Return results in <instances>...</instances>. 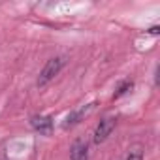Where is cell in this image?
<instances>
[{
    "instance_id": "5b68a950",
    "label": "cell",
    "mask_w": 160,
    "mask_h": 160,
    "mask_svg": "<svg viewBox=\"0 0 160 160\" xmlns=\"http://www.w3.org/2000/svg\"><path fill=\"white\" fill-rule=\"evenodd\" d=\"M92 106L94 104H89V106H83V108H79V109H75V111H72L68 117H66V122H64V128H70V126H73V124H77L79 121H81L91 109H92Z\"/></svg>"
},
{
    "instance_id": "52a82bcc",
    "label": "cell",
    "mask_w": 160,
    "mask_h": 160,
    "mask_svg": "<svg viewBox=\"0 0 160 160\" xmlns=\"http://www.w3.org/2000/svg\"><path fill=\"white\" fill-rule=\"evenodd\" d=\"M126 160H143V152L139 149H134V151H130V154L126 156Z\"/></svg>"
},
{
    "instance_id": "6da1fadb",
    "label": "cell",
    "mask_w": 160,
    "mask_h": 160,
    "mask_svg": "<svg viewBox=\"0 0 160 160\" xmlns=\"http://www.w3.org/2000/svg\"><path fill=\"white\" fill-rule=\"evenodd\" d=\"M62 64H64V60H62L60 57H55V58L47 60V64H45V66H43V70L40 72V77H38V85H40V87L47 85V83L51 81V79L55 77V75H58V72H60Z\"/></svg>"
},
{
    "instance_id": "3957f363",
    "label": "cell",
    "mask_w": 160,
    "mask_h": 160,
    "mask_svg": "<svg viewBox=\"0 0 160 160\" xmlns=\"http://www.w3.org/2000/svg\"><path fill=\"white\" fill-rule=\"evenodd\" d=\"M70 160H89V147L83 139H75L70 149Z\"/></svg>"
},
{
    "instance_id": "ba28073f",
    "label": "cell",
    "mask_w": 160,
    "mask_h": 160,
    "mask_svg": "<svg viewBox=\"0 0 160 160\" xmlns=\"http://www.w3.org/2000/svg\"><path fill=\"white\" fill-rule=\"evenodd\" d=\"M149 32H151V34H158V27H152V28H151Z\"/></svg>"
},
{
    "instance_id": "8992f818",
    "label": "cell",
    "mask_w": 160,
    "mask_h": 160,
    "mask_svg": "<svg viewBox=\"0 0 160 160\" xmlns=\"http://www.w3.org/2000/svg\"><path fill=\"white\" fill-rule=\"evenodd\" d=\"M132 85H134L132 81H124V83H121V85H119V89H117V92L113 94V100H117V98H121L122 94H126V92L132 89Z\"/></svg>"
},
{
    "instance_id": "7a4b0ae2",
    "label": "cell",
    "mask_w": 160,
    "mask_h": 160,
    "mask_svg": "<svg viewBox=\"0 0 160 160\" xmlns=\"http://www.w3.org/2000/svg\"><path fill=\"white\" fill-rule=\"evenodd\" d=\"M115 124H117V119H115V117H106V119H102V121L98 122L96 130H94V138H92L94 143H102V141H106L108 136L113 132Z\"/></svg>"
},
{
    "instance_id": "277c9868",
    "label": "cell",
    "mask_w": 160,
    "mask_h": 160,
    "mask_svg": "<svg viewBox=\"0 0 160 160\" xmlns=\"http://www.w3.org/2000/svg\"><path fill=\"white\" fill-rule=\"evenodd\" d=\"M32 128L38 130L40 134H51L53 130V119L51 117H43V115H36L32 117Z\"/></svg>"
}]
</instances>
